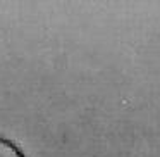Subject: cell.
I'll return each instance as SVG.
<instances>
[{"label":"cell","instance_id":"obj_1","mask_svg":"<svg viewBox=\"0 0 160 157\" xmlns=\"http://www.w3.org/2000/svg\"><path fill=\"white\" fill-rule=\"evenodd\" d=\"M0 143H4V145H7V147H9V149H12V150L16 152V155H18V157H26V155H24V152H22V150L19 149V147L16 145V143L12 142V140H7V138H4V136H0Z\"/></svg>","mask_w":160,"mask_h":157}]
</instances>
